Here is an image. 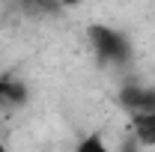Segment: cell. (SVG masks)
I'll list each match as a JSON object with an SVG mask.
<instances>
[{
    "label": "cell",
    "mask_w": 155,
    "mask_h": 152,
    "mask_svg": "<svg viewBox=\"0 0 155 152\" xmlns=\"http://www.w3.org/2000/svg\"><path fill=\"white\" fill-rule=\"evenodd\" d=\"M87 42L93 48L98 63L104 66H122L131 57V42L122 30H116L110 24H90L87 27Z\"/></svg>",
    "instance_id": "6da1fadb"
},
{
    "label": "cell",
    "mask_w": 155,
    "mask_h": 152,
    "mask_svg": "<svg viewBox=\"0 0 155 152\" xmlns=\"http://www.w3.org/2000/svg\"><path fill=\"white\" fill-rule=\"evenodd\" d=\"M122 111L131 116V114H143V111H152L155 107V87H140V84H128L119 90V98Z\"/></svg>",
    "instance_id": "7a4b0ae2"
},
{
    "label": "cell",
    "mask_w": 155,
    "mask_h": 152,
    "mask_svg": "<svg viewBox=\"0 0 155 152\" xmlns=\"http://www.w3.org/2000/svg\"><path fill=\"white\" fill-rule=\"evenodd\" d=\"M128 128L134 134V140L146 149H155V107L143 111V114H131L128 116Z\"/></svg>",
    "instance_id": "3957f363"
},
{
    "label": "cell",
    "mask_w": 155,
    "mask_h": 152,
    "mask_svg": "<svg viewBox=\"0 0 155 152\" xmlns=\"http://www.w3.org/2000/svg\"><path fill=\"white\" fill-rule=\"evenodd\" d=\"M72 152H114V149H110V143L98 131H93V134H87V137H81Z\"/></svg>",
    "instance_id": "277c9868"
},
{
    "label": "cell",
    "mask_w": 155,
    "mask_h": 152,
    "mask_svg": "<svg viewBox=\"0 0 155 152\" xmlns=\"http://www.w3.org/2000/svg\"><path fill=\"white\" fill-rule=\"evenodd\" d=\"M12 90H15L12 84H6V81H0V101H3V98H9V95H12Z\"/></svg>",
    "instance_id": "5b68a950"
},
{
    "label": "cell",
    "mask_w": 155,
    "mask_h": 152,
    "mask_svg": "<svg viewBox=\"0 0 155 152\" xmlns=\"http://www.w3.org/2000/svg\"><path fill=\"white\" fill-rule=\"evenodd\" d=\"M81 3H84V0H60V9H75Z\"/></svg>",
    "instance_id": "8992f818"
},
{
    "label": "cell",
    "mask_w": 155,
    "mask_h": 152,
    "mask_svg": "<svg viewBox=\"0 0 155 152\" xmlns=\"http://www.w3.org/2000/svg\"><path fill=\"white\" fill-rule=\"evenodd\" d=\"M0 152H9V146H6V143H0Z\"/></svg>",
    "instance_id": "52a82bcc"
}]
</instances>
